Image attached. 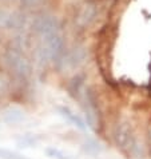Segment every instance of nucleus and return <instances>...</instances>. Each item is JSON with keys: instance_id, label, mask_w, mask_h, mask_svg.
Segmentation results:
<instances>
[{"instance_id": "ddd939ff", "label": "nucleus", "mask_w": 151, "mask_h": 159, "mask_svg": "<svg viewBox=\"0 0 151 159\" xmlns=\"http://www.w3.org/2000/svg\"><path fill=\"white\" fill-rule=\"evenodd\" d=\"M0 159H28V158L21 155V154H19V152L11 151V150L0 148Z\"/></svg>"}, {"instance_id": "423d86ee", "label": "nucleus", "mask_w": 151, "mask_h": 159, "mask_svg": "<svg viewBox=\"0 0 151 159\" xmlns=\"http://www.w3.org/2000/svg\"><path fill=\"white\" fill-rule=\"evenodd\" d=\"M23 25V17L15 11L0 10V27L4 30H17Z\"/></svg>"}, {"instance_id": "4468645a", "label": "nucleus", "mask_w": 151, "mask_h": 159, "mask_svg": "<svg viewBox=\"0 0 151 159\" xmlns=\"http://www.w3.org/2000/svg\"><path fill=\"white\" fill-rule=\"evenodd\" d=\"M146 139H147V146H149L150 152H151V119L147 125V130H146Z\"/></svg>"}, {"instance_id": "1a4fd4ad", "label": "nucleus", "mask_w": 151, "mask_h": 159, "mask_svg": "<svg viewBox=\"0 0 151 159\" xmlns=\"http://www.w3.org/2000/svg\"><path fill=\"white\" fill-rule=\"evenodd\" d=\"M59 111L62 114V116H64L68 122L72 123L75 127H78V129L82 130V131L86 130V125H84L83 119L79 115H76V114H75L71 108H68V107H59Z\"/></svg>"}, {"instance_id": "f03ea898", "label": "nucleus", "mask_w": 151, "mask_h": 159, "mask_svg": "<svg viewBox=\"0 0 151 159\" xmlns=\"http://www.w3.org/2000/svg\"><path fill=\"white\" fill-rule=\"evenodd\" d=\"M42 43L39 47V59L42 61H51L59 63L64 56V39L60 32H55L51 35L40 38Z\"/></svg>"}, {"instance_id": "39448f33", "label": "nucleus", "mask_w": 151, "mask_h": 159, "mask_svg": "<svg viewBox=\"0 0 151 159\" xmlns=\"http://www.w3.org/2000/svg\"><path fill=\"white\" fill-rule=\"evenodd\" d=\"M98 7L94 3H87L78 11L76 15V21L78 27L80 28H88L90 25H92L95 23V20L98 19Z\"/></svg>"}, {"instance_id": "f8f14e48", "label": "nucleus", "mask_w": 151, "mask_h": 159, "mask_svg": "<svg viewBox=\"0 0 151 159\" xmlns=\"http://www.w3.org/2000/svg\"><path fill=\"white\" fill-rule=\"evenodd\" d=\"M46 152H47V155L52 159H75L74 157L68 155V154H64L63 151H60V150H57V148H54V147L47 148Z\"/></svg>"}, {"instance_id": "7ed1b4c3", "label": "nucleus", "mask_w": 151, "mask_h": 159, "mask_svg": "<svg viewBox=\"0 0 151 159\" xmlns=\"http://www.w3.org/2000/svg\"><path fill=\"white\" fill-rule=\"evenodd\" d=\"M4 59H6V63L10 67V70H12L14 74L17 75V76L25 78L30 75L31 63L28 58L25 56V54L21 51L20 46L7 48L6 54H4Z\"/></svg>"}, {"instance_id": "6e6552de", "label": "nucleus", "mask_w": 151, "mask_h": 159, "mask_svg": "<svg viewBox=\"0 0 151 159\" xmlns=\"http://www.w3.org/2000/svg\"><path fill=\"white\" fill-rule=\"evenodd\" d=\"M24 119V112L23 110L19 107H8L6 111L3 112V120L8 123V125H16V123H20Z\"/></svg>"}, {"instance_id": "2eb2a0df", "label": "nucleus", "mask_w": 151, "mask_h": 159, "mask_svg": "<svg viewBox=\"0 0 151 159\" xmlns=\"http://www.w3.org/2000/svg\"><path fill=\"white\" fill-rule=\"evenodd\" d=\"M21 2H23V4H25V6H28V7H34V6H38L42 0H21Z\"/></svg>"}, {"instance_id": "9b49d317", "label": "nucleus", "mask_w": 151, "mask_h": 159, "mask_svg": "<svg viewBox=\"0 0 151 159\" xmlns=\"http://www.w3.org/2000/svg\"><path fill=\"white\" fill-rule=\"evenodd\" d=\"M83 150L86 151L87 154H91V155H96V154H99L100 152V146L98 142H95V140H92V139H88L84 142L83 144Z\"/></svg>"}, {"instance_id": "f257e3e1", "label": "nucleus", "mask_w": 151, "mask_h": 159, "mask_svg": "<svg viewBox=\"0 0 151 159\" xmlns=\"http://www.w3.org/2000/svg\"><path fill=\"white\" fill-rule=\"evenodd\" d=\"M114 139L117 143V147L121 150V152L124 154L127 158L138 155V142L134 129L128 120L119 122L114 131Z\"/></svg>"}, {"instance_id": "9d476101", "label": "nucleus", "mask_w": 151, "mask_h": 159, "mask_svg": "<svg viewBox=\"0 0 151 159\" xmlns=\"http://www.w3.org/2000/svg\"><path fill=\"white\" fill-rule=\"evenodd\" d=\"M83 82H84L83 75H78V76H75L72 80H71L70 86H68V91L74 98H76V96L79 95V92H80V90H82V86H83Z\"/></svg>"}, {"instance_id": "0eeeda50", "label": "nucleus", "mask_w": 151, "mask_h": 159, "mask_svg": "<svg viewBox=\"0 0 151 159\" xmlns=\"http://www.w3.org/2000/svg\"><path fill=\"white\" fill-rule=\"evenodd\" d=\"M87 58V52L83 47H76L74 50H71L67 55L63 56V64H66L68 68H78L84 63V60Z\"/></svg>"}, {"instance_id": "20e7f679", "label": "nucleus", "mask_w": 151, "mask_h": 159, "mask_svg": "<svg viewBox=\"0 0 151 159\" xmlns=\"http://www.w3.org/2000/svg\"><path fill=\"white\" fill-rule=\"evenodd\" d=\"M60 21L54 15H39L32 20V31L38 36H46V35H51L55 32H60Z\"/></svg>"}]
</instances>
